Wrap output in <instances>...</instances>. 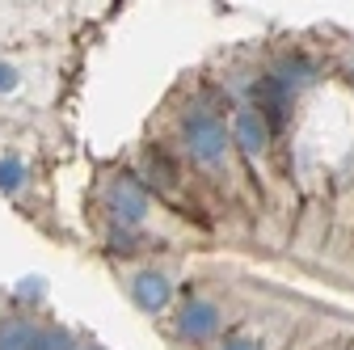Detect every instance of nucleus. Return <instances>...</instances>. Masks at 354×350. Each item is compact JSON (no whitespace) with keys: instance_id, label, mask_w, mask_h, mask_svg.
Masks as SVG:
<instances>
[{"instance_id":"nucleus-8","label":"nucleus","mask_w":354,"mask_h":350,"mask_svg":"<svg viewBox=\"0 0 354 350\" xmlns=\"http://www.w3.org/2000/svg\"><path fill=\"white\" fill-rule=\"evenodd\" d=\"M144 173H148V182H152V186H160V190H177V169L169 165V156H165L160 148H152V152L144 156Z\"/></svg>"},{"instance_id":"nucleus-14","label":"nucleus","mask_w":354,"mask_h":350,"mask_svg":"<svg viewBox=\"0 0 354 350\" xmlns=\"http://www.w3.org/2000/svg\"><path fill=\"white\" fill-rule=\"evenodd\" d=\"M13 84H17V68L13 64H0V93H9Z\"/></svg>"},{"instance_id":"nucleus-9","label":"nucleus","mask_w":354,"mask_h":350,"mask_svg":"<svg viewBox=\"0 0 354 350\" xmlns=\"http://www.w3.org/2000/svg\"><path fill=\"white\" fill-rule=\"evenodd\" d=\"M34 333L38 329L30 321H5V325H0V350H30Z\"/></svg>"},{"instance_id":"nucleus-5","label":"nucleus","mask_w":354,"mask_h":350,"mask_svg":"<svg viewBox=\"0 0 354 350\" xmlns=\"http://www.w3.org/2000/svg\"><path fill=\"white\" fill-rule=\"evenodd\" d=\"M177 333L190 342H211L219 333V308L211 300H186L177 313Z\"/></svg>"},{"instance_id":"nucleus-1","label":"nucleus","mask_w":354,"mask_h":350,"mask_svg":"<svg viewBox=\"0 0 354 350\" xmlns=\"http://www.w3.org/2000/svg\"><path fill=\"white\" fill-rule=\"evenodd\" d=\"M182 140L194 165L203 169H224L232 160V136H228V122L211 114V110H194L182 122Z\"/></svg>"},{"instance_id":"nucleus-13","label":"nucleus","mask_w":354,"mask_h":350,"mask_svg":"<svg viewBox=\"0 0 354 350\" xmlns=\"http://www.w3.org/2000/svg\"><path fill=\"white\" fill-rule=\"evenodd\" d=\"M219 350H266L257 338H228V342H219Z\"/></svg>"},{"instance_id":"nucleus-2","label":"nucleus","mask_w":354,"mask_h":350,"mask_svg":"<svg viewBox=\"0 0 354 350\" xmlns=\"http://www.w3.org/2000/svg\"><path fill=\"white\" fill-rule=\"evenodd\" d=\"M249 98H253V114H257L266 127H270V136H279V131L291 122V106H295V98L283 93L270 76H257V80H253V89H249Z\"/></svg>"},{"instance_id":"nucleus-7","label":"nucleus","mask_w":354,"mask_h":350,"mask_svg":"<svg viewBox=\"0 0 354 350\" xmlns=\"http://www.w3.org/2000/svg\"><path fill=\"white\" fill-rule=\"evenodd\" d=\"M131 300H136L144 313H160L173 300V287H169V279L160 270H140L136 279H131Z\"/></svg>"},{"instance_id":"nucleus-3","label":"nucleus","mask_w":354,"mask_h":350,"mask_svg":"<svg viewBox=\"0 0 354 350\" xmlns=\"http://www.w3.org/2000/svg\"><path fill=\"white\" fill-rule=\"evenodd\" d=\"M106 207H110V215H114L122 228H136V224L148 220V194L140 190V182H131V178H114L110 182Z\"/></svg>"},{"instance_id":"nucleus-4","label":"nucleus","mask_w":354,"mask_h":350,"mask_svg":"<svg viewBox=\"0 0 354 350\" xmlns=\"http://www.w3.org/2000/svg\"><path fill=\"white\" fill-rule=\"evenodd\" d=\"M228 136H232V148H241L249 160H257V156H266V148H270V127H266L257 114H253V106H241L236 110V118H232V127H228Z\"/></svg>"},{"instance_id":"nucleus-11","label":"nucleus","mask_w":354,"mask_h":350,"mask_svg":"<svg viewBox=\"0 0 354 350\" xmlns=\"http://www.w3.org/2000/svg\"><path fill=\"white\" fill-rule=\"evenodd\" d=\"M26 182V165L21 160H0V190H17Z\"/></svg>"},{"instance_id":"nucleus-10","label":"nucleus","mask_w":354,"mask_h":350,"mask_svg":"<svg viewBox=\"0 0 354 350\" xmlns=\"http://www.w3.org/2000/svg\"><path fill=\"white\" fill-rule=\"evenodd\" d=\"M30 350H76V346H72V338H68V333L47 329V333H34V346H30Z\"/></svg>"},{"instance_id":"nucleus-6","label":"nucleus","mask_w":354,"mask_h":350,"mask_svg":"<svg viewBox=\"0 0 354 350\" xmlns=\"http://www.w3.org/2000/svg\"><path fill=\"white\" fill-rule=\"evenodd\" d=\"M266 76H270L283 93H291V98H295L299 89H308V84L317 80V64L308 59V55H283V59H279L270 72H266Z\"/></svg>"},{"instance_id":"nucleus-12","label":"nucleus","mask_w":354,"mask_h":350,"mask_svg":"<svg viewBox=\"0 0 354 350\" xmlns=\"http://www.w3.org/2000/svg\"><path fill=\"white\" fill-rule=\"evenodd\" d=\"M110 245H114L118 253H131V249H136V237H131V228H114V232H110Z\"/></svg>"}]
</instances>
